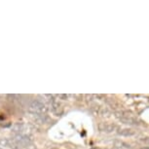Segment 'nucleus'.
Returning <instances> with one entry per match:
<instances>
[{
  "label": "nucleus",
  "mask_w": 149,
  "mask_h": 149,
  "mask_svg": "<svg viewBox=\"0 0 149 149\" xmlns=\"http://www.w3.org/2000/svg\"><path fill=\"white\" fill-rule=\"evenodd\" d=\"M29 110L35 114H42L47 111V108L44 103H42L39 100H32L29 105Z\"/></svg>",
  "instance_id": "f257e3e1"
}]
</instances>
